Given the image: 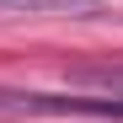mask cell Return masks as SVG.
Wrapping results in <instances>:
<instances>
[{"label":"cell","mask_w":123,"mask_h":123,"mask_svg":"<svg viewBox=\"0 0 123 123\" xmlns=\"http://www.w3.org/2000/svg\"><path fill=\"white\" fill-rule=\"evenodd\" d=\"M80 80H91V86H107V91H123V70H80Z\"/></svg>","instance_id":"2"},{"label":"cell","mask_w":123,"mask_h":123,"mask_svg":"<svg viewBox=\"0 0 123 123\" xmlns=\"http://www.w3.org/2000/svg\"><path fill=\"white\" fill-rule=\"evenodd\" d=\"M102 0H0V11H91Z\"/></svg>","instance_id":"1"}]
</instances>
